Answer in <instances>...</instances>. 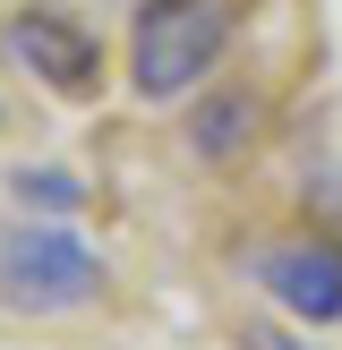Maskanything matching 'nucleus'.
<instances>
[{
	"instance_id": "obj_7",
	"label": "nucleus",
	"mask_w": 342,
	"mask_h": 350,
	"mask_svg": "<svg viewBox=\"0 0 342 350\" xmlns=\"http://www.w3.org/2000/svg\"><path fill=\"white\" fill-rule=\"evenodd\" d=\"M239 342H248V350H300V342L282 334V325H248V334H239Z\"/></svg>"
},
{
	"instance_id": "obj_5",
	"label": "nucleus",
	"mask_w": 342,
	"mask_h": 350,
	"mask_svg": "<svg viewBox=\"0 0 342 350\" xmlns=\"http://www.w3.org/2000/svg\"><path fill=\"white\" fill-rule=\"evenodd\" d=\"M265 129V94L256 85H214V94L188 111V154L197 163H239Z\"/></svg>"
},
{
	"instance_id": "obj_2",
	"label": "nucleus",
	"mask_w": 342,
	"mask_h": 350,
	"mask_svg": "<svg viewBox=\"0 0 342 350\" xmlns=\"http://www.w3.org/2000/svg\"><path fill=\"white\" fill-rule=\"evenodd\" d=\"M231 43V0H137L129 17V94L171 103L205 77Z\"/></svg>"
},
{
	"instance_id": "obj_6",
	"label": "nucleus",
	"mask_w": 342,
	"mask_h": 350,
	"mask_svg": "<svg viewBox=\"0 0 342 350\" xmlns=\"http://www.w3.org/2000/svg\"><path fill=\"white\" fill-rule=\"evenodd\" d=\"M9 197H17V205H34V214H77L86 188L68 180V171H9Z\"/></svg>"
},
{
	"instance_id": "obj_4",
	"label": "nucleus",
	"mask_w": 342,
	"mask_h": 350,
	"mask_svg": "<svg viewBox=\"0 0 342 350\" xmlns=\"http://www.w3.org/2000/svg\"><path fill=\"white\" fill-rule=\"evenodd\" d=\"M256 291L300 325H342V239H274L256 248Z\"/></svg>"
},
{
	"instance_id": "obj_1",
	"label": "nucleus",
	"mask_w": 342,
	"mask_h": 350,
	"mask_svg": "<svg viewBox=\"0 0 342 350\" xmlns=\"http://www.w3.org/2000/svg\"><path fill=\"white\" fill-rule=\"evenodd\" d=\"M103 291H111V256L86 231H68V214L0 222V308H17V317H77Z\"/></svg>"
},
{
	"instance_id": "obj_3",
	"label": "nucleus",
	"mask_w": 342,
	"mask_h": 350,
	"mask_svg": "<svg viewBox=\"0 0 342 350\" xmlns=\"http://www.w3.org/2000/svg\"><path fill=\"white\" fill-rule=\"evenodd\" d=\"M0 43H9V60L26 68L34 85H51V94H94V77H103V43L86 34V17L51 9V0L17 9Z\"/></svg>"
}]
</instances>
